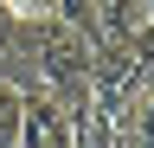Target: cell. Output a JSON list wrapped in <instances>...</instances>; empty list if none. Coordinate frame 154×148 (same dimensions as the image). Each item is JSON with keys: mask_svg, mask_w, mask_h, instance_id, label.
Listing matches in <instances>:
<instances>
[{"mask_svg": "<svg viewBox=\"0 0 154 148\" xmlns=\"http://www.w3.org/2000/svg\"><path fill=\"white\" fill-rule=\"evenodd\" d=\"M0 7H7L19 26H38V20H51V7H58V0H0Z\"/></svg>", "mask_w": 154, "mask_h": 148, "instance_id": "cell-7", "label": "cell"}, {"mask_svg": "<svg viewBox=\"0 0 154 148\" xmlns=\"http://www.w3.org/2000/svg\"><path fill=\"white\" fill-rule=\"evenodd\" d=\"M13 52H19V20H13L7 7H0V71L13 65Z\"/></svg>", "mask_w": 154, "mask_h": 148, "instance_id": "cell-8", "label": "cell"}, {"mask_svg": "<svg viewBox=\"0 0 154 148\" xmlns=\"http://www.w3.org/2000/svg\"><path fill=\"white\" fill-rule=\"evenodd\" d=\"M13 148H71V129H64V103L26 90V109H19V142Z\"/></svg>", "mask_w": 154, "mask_h": 148, "instance_id": "cell-3", "label": "cell"}, {"mask_svg": "<svg viewBox=\"0 0 154 148\" xmlns=\"http://www.w3.org/2000/svg\"><path fill=\"white\" fill-rule=\"evenodd\" d=\"M116 52H122V65L135 71V84H141L148 97H154V20H148L141 32H128V39L116 45Z\"/></svg>", "mask_w": 154, "mask_h": 148, "instance_id": "cell-5", "label": "cell"}, {"mask_svg": "<svg viewBox=\"0 0 154 148\" xmlns=\"http://www.w3.org/2000/svg\"><path fill=\"white\" fill-rule=\"evenodd\" d=\"M19 109H26V90L0 77V148H13V142H19Z\"/></svg>", "mask_w": 154, "mask_h": 148, "instance_id": "cell-6", "label": "cell"}, {"mask_svg": "<svg viewBox=\"0 0 154 148\" xmlns=\"http://www.w3.org/2000/svg\"><path fill=\"white\" fill-rule=\"evenodd\" d=\"M141 97H148V90L135 84V71L122 65V52H116V45H96V52H90V103H103L109 116L122 122Z\"/></svg>", "mask_w": 154, "mask_h": 148, "instance_id": "cell-2", "label": "cell"}, {"mask_svg": "<svg viewBox=\"0 0 154 148\" xmlns=\"http://www.w3.org/2000/svg\"><path fill=\"white\" fill-rule=\"evenodd\" d=\"M64 129H71V148H116V122L103 103H90V97H77V103H64Z\"/></svg>", "mask_w": 154, "mask_h": 148, "instance_id": "cell-4", "label": "cell"}, {"mask_svg": "<svg viewBox=\"0 0 154 148\" xmlns=\"http://www.w3.org/2000/svg\"><path fill=\"white\" fill-rule=\"evenodd\" d=\"M19 45L32 52V71H38V97L51 103H77L90 97V39L58 20H38V26H19Z\"/></svg>", "mask_w": 154, "mask_h": 148, "instance_id": "cell-1", "label": "cell"}]
</instances>
